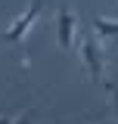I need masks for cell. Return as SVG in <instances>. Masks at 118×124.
I'll return each instance as SVG.
<instances>
[{"instance_id": "1", "label": "cell", "mask_w": 118, "mask_h": 124, "mask_svg": "<svg viewBox=\"0 0 118 124\" xmlns=\"http://www.w3.org/2000/svg\"><path fill=\"white\" fill-rule=\"evenodd\" d=\"M41 9H44V0H31L28 9L19 16V19H13V22H9V28L3 31V40H6V44H19V40H25V34H28L31 25L37 22Z\"/></svg>"}, {"instance_id": "2", "label": "cell", "mask_w": 118, "mask_h": 124, "mask_svg": "<svg viewBox=\"0 0 118 124\" xmlns=\"http://www.w3.org/2000/svg\"><path fill=\"white\" fill-rule=\"evenodd\" d=\"M78 53H81V62H84V68L90 71V78L93 81H103V50H100V44L84 34L81 44H78Z\"/></svg>"}, {"instance_id": "3", "label": "cell", "mask_w": 118, "mask_h": 124, "mask_svg": "<svg viewBox=\"0 0 118 124\" xmlns=\"http://www.w3.org/2000/svg\"><path fill=\"white\" fill-rule=\"evenodd\" d=\"M75 31H78V19H75V13L68 9V6H62V9L56 13V44L62 46V50H72Z\"/></svg>"}, {"instance_id": "4", "label": "cell", "mask_w": 118, "mask_h": 124, "mask_svg": "<svg viewBox=\"0 0 118 124\" xmlns=\"http://www.w3.org/2000/svg\"><path fill=\"white\" fill-rule=\"evenodd\" d=\"M93 31H96L100 37L118 40V22H112V19H103V16H96V19H93Z\"/></svg>"}, {"instance_id": "5", "label": "cell", "mask_w": 118, "mask_h": 124, "mask_svg": "<svg viewBox=\"0 0 118 124\" xmlns=\"http://www.w3.org/2000/svg\"><path fill=\"white\" fill-rule=\"evenodd\" d=\"M109 90V99H112V112H115V121H118V84H106Z\"/></svg>"}, {"instance_id": "6", "label": "cell", "mask_w": 118, "mask_h": 124, "mask_svg": "<svg viewBox=\"0 0 118 124\" xmlns=\"http://www.w3.org/2000/svg\"><path fill=\"white\" fill-rule=\"evenodd\" d=\"M16 124H34V108H25V112L16 118Z\"/></svg>"}, {"instance_id": "7", "label": "cell", "mask_w": 118, "mask_h": 124, "mask_svg": "<svg viewBox=\"0 0 118 124\" xmlns=\"http://www.w3.org/2000/svg\"><path fill=\"white\" fill-rule=\"evenodd\" d=\"M0 124H16V121L9 118V115H0Z\"/></svg>"}]
</instances>
